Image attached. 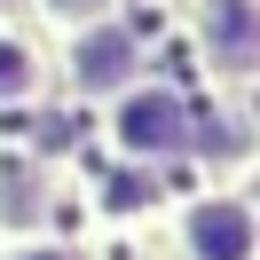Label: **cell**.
<instances>
[{
  "instance_id": "obj_1",
  "label": "cell",
  "mask_w": 260,
  "mask_h": 260,
  "mask_svg": "<svg viewBox=\"0 0 260 260\" xmlns=\"http://www.w3.org/2000/svg\"><path fill=\"white\" fill-rule=\"evenodd\" d=\"M111 134H118L126 158H174V150L189 142V111H181L174 87H126V95H118Z\"/></svg>"
},
{
  "instance_id": "obj_2",
  "label": "cell",
  "mask_w": 260,
  "mask_h": 260,
  "mask_svg": "<svg viewBox=\"0 0 260 260\" xmlns=\"http://www.w3.org/2000/svg\"><path fill=\"white\" fill-rule=\"evenodd\" d=\"M181 244H189V260H252L260 252V221H252L244 197H197L181 213Z\"/></svg>"
},
{
  "instance_id": "obj_3",
  "label": "cell",
  "mask_w": 260,
  "mask_h": 260,
  "mask_svg": "<svg viewBox=\"0 0 260 260\" xmlns=\"http://www.w3.org/2000/svg\"><path fill=\"white\" fill-rule=\"evenodd\" d=\"M134 32H118L111 16L87 24V32H71V87L79 95H126L134 87Z\"/></svg>"
},
{
  "instance_id": "obj_4",
  "label": "cell",
  "mask_w": 260,
  "mask_h": 260,
  "mask_svg": "<svg viewBox=\"0 0 260 260\" xmlns=\"http://www.w3.org/2000/svg\"><path fill=\"white\" fill-rule=\"evenodd\" d=\"M205 55L229 71V79H244L260 55V32H252V0H205Z\"/></svg>"
},
{
  "instance_id": "obj_5",
  "label": "cell",
  "mask_w": 260,
  "mask_h": 260,
  "mask_svg": "<svg viewBox=\"0 0 260 260\" xmlns=\"http://www.w3.org/2000/svg\"><path fill=\"white\" fill-rule=\"evenodd\" d=\"M40 95V55L24 32H0V103H32Z\"/></svg>"
},
{
  "instance_id": "obj_6",
  "label": "cell",
  "mask_w": 260,
  "mask_h": 260,
  "mask_svg": "<svg viewBox=\"0 0 260 260\" xmlns=\"http://www.w3.org/2000/svg\"><path fill=\"white\" fill-rule=\"evenodd\" d=\"M0 213H8V221H40V174H32V158H0Z\"/></svg>"
},
{
  "instance_id": "obj_7",
  "label": "cell",
  "mask_w": 260,
  "mask_h": 260,
  "mask_svg": "<svg viewBox=\"0 0 260 260\" xmlns=\"http://www.w3.org/2000/svg\"><path fill=\"white\" fill-rule=\"evenodd\" d=\"M48 8V24H63V32H87V24L111 16V0H40Z\"/></svg>"
},
{
  "instance_id": "obj_8",
  "label": "cell",
  "mask_w": 260,
  "mask_h": 260,
  "mask_svg": "<svg viewBox=\"0 0 260 260\" xmlns=\"http://www.w3.org/2000/svg\"><path fill=\"white\" fill-rule=\"evenodd\" d=\"M142 197H150V181H126V174L111 181V205H118V213H126V205H142Z\"/></svg>"
},
{
  "instance_id": "obj_9",
  "label": "cell",
  "mask_w": 260,
  "mask_h": 260,
  "mask_svg": "<svg viewBox=\"0 0 260 260\" xmlns=\"http://www.w3.org/2000/svg\"><path fill=\"white\" fill-rule=\"evenodd\" d=\"M16 260H71V252H48V244H40V252H16Z\"/></svg>"
}]
</instances>
